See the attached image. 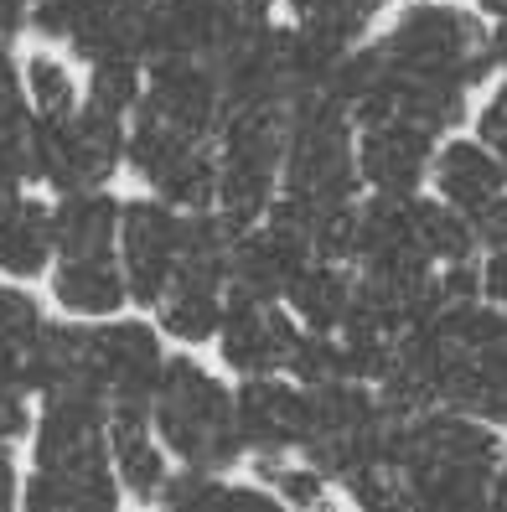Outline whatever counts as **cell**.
<instances>
[{
	"instance_id": "cell-1",
	"label": "cell",
	"mask_w": 507,
	"mask_h": 512,
	"mask_svg": "<svg viewBox=\"0 0 507 512\" xmlns=\"http://www.w3.org/2000/svg\"><path fill=\"white\" fill-rule=\"evenodd\" d=\"M492 68L497 57L482 26L456 6L420 0L394 21L389 37L373 42V83L357 104L352 125L409 119V125H425L430 135H440L461 119L466 94Z\"/></svg>"
},
{
	"instance_id": "cell-2",
	"label": "cell",
	"mask_w": 507,
	"mask_h": 512,
	"mask_svg": "<svg viewBox=\"0 0 507 512\" xmlns=\"http://www.w3.org/2000/svg\"><path fill=\"white\" fill-rule=\"evenodd\" d=\"M497 435L461 409H414L394 435V487L399 507H482L492 502Z\"/></svg>"
},
{
	"instance_id": "cell-3",
	"label": "cell",
	"mask_w": 507,
	"mask_h": 512,
	"mask_svg": "<svg viewBox=\"0 0 507 512\" xmlns=\"http://www.w3.org/2000/svg\"><path fill=\"white\" fill-rule=\"evenodd\" d=\"M114 502H119V471L109 456V409L94 399H42L37 471L32 487H26V507L73 512Z\"/></svg>"
},
{
	"instance_id": "cell-4",
	"label": "cell",
	"mask_w": 507,
	"mask_h": 512,
	"mask_svg": "<svg viewBox=\"0 0 507 512\" xmlns=\"http://www.w3.org/2000/svg\"><path fill=\"white\" fill-rule=\"evenodd\" d=\"M151 425H156L161 445L182 466L228 471L238 456H244L233 394L202 363H192V357H171L166 363L156 404H151Z\"/></svg>"
},
{
	"instance_id": "cell-5",
	"label": "cell",
	"mask_w": 507,
	"mask_h": 512,
	"mask_svg": "<svg viewBox=\"0 0 507 512\" xmlns=\"http://www.w3.org/2000/svg\"><path fill=\"white\" fill-rule=\"evenodd\" d=\"M285 171V114L275 109H238L218 130V207L238 223H264L280 197Z\"/></svg>"
},
{
	"instance_id": "cell-6",
	"label": "cell",
	"mask_w": 507,
	"mask_h": 512,
	"mask_svg": "<svg viewBox=\"0 0 507 512\" xmlns=\"http://www.w3.org/2000/svg\"><path fill=\"white\" fill-rule=\"evenodd\" d=\"M37 140V182L52 192H83L104 187L114 166L125 161V114H109L99 104H78L73 114H37L32 125Z\"/></svg>"
},
{
	"instance_id": "cell-7",
	"label": "cell",
	"mask_w": 507,
	"mask_h": 512,
	"mask_svg": "<svg viewBox=\"0 0 507 512\" xmlns=\"http://www.w3.org/2000/svg\"><path fill=\"white\" fill-rule=\"evenodd\" d=\"M130 166L156 187V197L176 202V207H207L218 202V150L207 135H192L171 119L135 109V125L125 140Z\"/></svg>"
},
{
	"instance_id": "cell-8",
	"label": "cell",
	"mask_w": 507,
	"mask_h": 512,
	"mask_svg": "<svg viewBox=\"0 0 507 512\" xmlns=\"http://www.w3.org/2000/svg\"><path fill=\"white\" fill-rule=\"evenodd\" d=\"M88 352H94V378L104 388L109 414H151L166 373V352L151 326L140 321L88 326Z\"/></svg>"
},
{
	"instance_id": "cell-9",
	"label": "cell",
	"mask_w": 507,
	"mask_h": 512,
	"mask_svg": "<svg viewBox=\"0 0 507 512\" xmlns=\"http://www.w3.org/2000/svg\"><path fill=\"white\" fill-rule=\"evenodd\" d=\"M187 244V218L176 213V202H130L119 213V264H125V285L140 306H161L176 264Z\"/></svg>"
},
{
	"instance_id": "cell-10",
	"label": "cell",
	"mask_w": 507,
	"mask_h": 512,
	"mask_svg": "<svg viewBox=\"0 0 507 512\" xmlns=\"http://www.w3.org/2000/svg\"><path fill=\"white\" fill-rule=\"evenodd\" d=\"M301 337V326L290 321L285 300H249V295H228V311L218 326L223 342V363L233 373H280L290 363V347Z\"/></svg>"
},
{
	"instance_id": "cell-11",
	"label": "cell",
	"mask_w": 507,
	"mask_h": 512,
	"mask_svg": "<svg viewBox=\"0 0 507 512\" xmlns=\"http://www.w3.org/2000/svg\"><path fill=\"white\" fill-rule=\"evenodd\" d=\"M233 414H238V435L244 450L254 456H290L301 450L306 435V383H285L275 373H249L244 388L233 394Z\"/></svg>"
},
{
	"instance_id": "cell-12",
	"label": "cell",
	"mask_w": 507,
	"mask_h": 512,
	"mask_svg": "<svg viewBox=\"0 0 507 512\" xmlns=\"http://www.w3.org/2000/svg\"><path fill=\"white\" fill-rule=\"evenodd\" d=\"M363 140H357V171L373 192H394L409 197L425 182V171L435 161V135L425 125H409V119H368Z\"/></svg>"
},
{
	"instance_id": "cell-13",
	"label": "cell",
	"mask_w": 507,
	"mask_h": 512,
	"mask_svg": "<svg viewBox=\"0 0 507 512\" xmlns=\"http://www.w3.org/2000/svg\"><path fill=\"white\" fill-rule=\"evenodd\" d=\"M316 254L301 244L295 233L264 223V228H244L233 249V275H228V295H249V300H285L290 285L301 280V269Z\"/></svg>"
},
{
	"instance_id": "cell-14",
	"label": "cell",
	"mask_w": 507,
	"mask_h": 512,
	"mask_svg": "<svg viewBox=\"0 0 507 512\" xmlns=\"http://www.w3.org/2000/svg\"><path fill=\"white\" fill-rule=\"evenodd\" d=\"M73 52L88 63L104 57H151V0H88L73 26Z\"/></svg>"
},
{
	"instance_id": "cell-15",
	"label": "cell",
	"mask_w": 507,
	"mask_h": 512,
	"mask_svg": "<svg viewBox=\"0 0 507 512\" xmlns=\"http://www.w3.org/2000/svg\"><path fill=\"white\" fill-rule=\"evenodd\" d=\"M119 207L104 187H83V192H63L52 213V233H57V259H114L119 254Z\"/></svg>"
},
{
	"instance_id": "cell-16",
	"label": "cell",
	"mask_w": 507,
	"mask_h": 512,
	"mask_svg": "<svg viewBox=\"0 0 507 512\" xmlns=\"http://www.w3.org/2000/svg\"><path fill=\"white\" fill-rule=\"evenodd\" d=\"M435 182H440V197L461 207V213H476L487 207L492 197H502L507 187V166L497 161L492 145H476V140H451L435 156Z\"/></svg>"
},
{
	"instance_id": "cell-17",
	"label": "cell",
	"mask_w": 507,
	"mask_h": 512,
	"mask_svg": "<svg viewBox=\"0 0 507 512\" xmlns=\"http://www.w3.org/2000/svg\"><path fill=\"white\" fill-rule=\"evenodd\" d=\"M109 456L119 471V487L161 502V487L171 471H166V450L156 440L151 414H109Z\"/></svg>"
},
{
	"instance_id": "cell-18",
	"label": "cell",
	"mask_w": 507,
	"mask_h": 512,
	"mask_svg": "<svg viewBox=\"0 0 507 512\" xmlns=\"http://www.w3.org/2000/svg\"><path fill=\"white\" fill-rule=\"evenodd\" d=\"M352 290H357V269H347L342 259H311L301 269V280L290 285L285 306L311 331H342L352 311Z\"/></svg>"
},
{
	"instance_id": "cell-19",
	"label": "cell",
	"mask_w": 507,
	"mask_h": 512,
	"mask_svg": "<svg viewBox=\"0 0 507 512\" xmlns=\"http://www.w3.org/2000/svg\"><path fill=\"white\" fill-rule=\"evenodd\" d=\"M57 306H68L73 316H109L125 306V264L114 259H57Z\"/></svg>"
},
{
	"instance_id": "cell-20",
	"label": "cell",
	"mask_w": 507,
	"mask_h": 512,
	"mask_svg": "<svg viewBox=\"0 0 507 512\" xmlns=\"http://www.w3.org/2000/svg\"><path fill=\"white\" fill-rule=\"evenodd\" d=\"M57 249V233H52V213L42 202H6L0 207V269L11 275H42V264Z\"/></svg>"
},
{
	"instance_id": "cell-21",
	"label": "cell",
	"mask_w": 507,
	"mask_h": 512,
	"mask_svg": "<svg viewBox=\"0 0 507 512\" xmlns=\"http://www.w3.org/2000/svg\"><path fill=\"white\" fill-rule=\"evenodd\" d=\"M223 311H228V285H202V280H176L161 300V321L182 342L218 337Z\"/></svg>"
},
{
	"instance_id": "cell-22",
	"label": "cell",
	"mask_w": 507,
	"mask_h": 512,
	"mask_svg": "<svg viewBox=\"0 0 507 512\" xmlns=\"http://www.w3.org/2000/svg\"><path fill=\"white\" fill-rule=\"evenodd\" d=\"M47 331L42 311L32 295L21 290H0V383H21L26 388V363H32V347ZM32 394V388H26Z\"/></svg>"
},
{
	"instance_id": "cell-23",
	"label": "cell",
	"mask_w": 507,
	"mask_h": 512,
	"mask_svg": "<svg viewBox=\"0 0 507 512\" xmlns=\"http://www.w3.org/2000/svg\"><path fill=\"white\" fill-rule=\"evenodd\" d=\"M414 233H420V249L435 259V264H456V259H471L476 249V228H471V213L451 202H425L414 197Z\"/></svg>"
},
{
	"instance_id": "cell-24",
	"label": "cell",
	"mask_w": 507,
	"mask_h": 512,
	"mask_svg": "<svg viewBox=\"0 0 507 512\" xmlns=\"http://www.w3.org/2000/svg\"><path fill=\"white\" fill-rule=\"evenodd\" d=\"M290 6H295V26L352 47V42H363L368 21L389 6V0H290Z\"/></svg>"
},
{
	"instance_id": "cell-25",
	"label": "cell",
	"mask_w": 507,
	"mask_h": 512,
	"mask_svg": "<svg viewBox=\"0 0 507 512\" xmlns=\"http://www.w3.org/2000/svg\"><path fill=\"white\" fill-rule=\"evenodd\" d=\"M285 368H290V378H295V383H306V388H316V383H337V378H352L342 337H337V331H311V326H301V337H295L290 363H285Z\"/></svg>"
},
{
	"instance_id": "cell-26",
	"label": "cell",
	"mask_w": 507,
	"mask_h": 512,
	"mask_svg": "<svg viewBox=\"0 0 507 512\" xmlns=\"http://www.w3.org/2000/svg\"><path fill=\"white\" fill-rule=\"evenodd\" d=\"M145 63L135 57H104V63H88V104H99L109 114H135L140 94H145Z\"/></svg>"
},
{
	"instance_id": "cell-27",
	"label": "cell",
	"mask_w": 507,
	"mask_h": 512,
	"mask_svg": "<svg viewBox=\"0 0 507 512\" xmlns=\"http://www.w3.org/2000/svg\"><path fill=\"white\" fill-rule=\"evenodd\" d=\"M26 99L37 114H73L78 109V83L57 57H32L26 63Z\"/></svg>"
},
{
	"instance_id": "cell-28",
	"label": "cell",
	"mask_w": 507,
	"mask_h": 512,
	"mask_svg": "<svg viewBox=\"0 0 507 512\" xmlns=\"http://www.w3.org/2000/svg\"><path fill=\"white\" fill-rule=\"evenodd\" d=\"M264 481L290 507H316L326 497V476L316 466H285V456H264Z\"/></svg>"
},
{
	"instance_id": "cell-29",
	"label": "cell",
	"mask_w": 507,
	"mask_h": 512,
	"mask_svg": "<svg viewBox=\"0 0 507 512\" xmlns=\"http://www.w3.org/2000/svg\"><path fill=\"white\" fill-rule=\"evenodd\" d=\"M32 125V109H26V94H21V73L6 52V37H0V140L16 135Z\"/></svg>"
},
{
	"instance_id": "cell-30",
	"label": "cell",
	"mask_w": 507,
	"mask_h": 512,
	"mask_svg": "<svg viewBox=\"0 0 507 512\" xmlns=\"http://www.w3.org/2000/svg\"><path fill=\"white\" fill-rule=\"evenodd\" d=\"M83 6H88V0H37V6H32V26H37L42 37L68 42L78 16H83Z\"/></svg>"
},
{
	"instance_id": "cell-31",
	"label": "cell",
	"mask_w": 507,
	"mask_h": 512,
	"mask_svg": "<svg viewBox=\"0 0 507 512\" xmlns=\"http://www.w3.org/2000/svg\"><path fill=\"white\" fill-rule=\"evenodd\" d=\"M471 228H476V244L507 249V192L492 197L487 207H476V213H471Z\"/></svg>"
},
{
	"instance_id": "cell-32",
	"label": "cell",
	"mask_w": 507,
	"mask_h": 512,
	"mask_svg": "<svg viewBox=\"0 0 507 512\" xmlns=\"http://www.w3.org/2000/svg\"><path fill=\"white\" fill-rule=\"evenodd\" d=\"M482 140L497 150V161L507 166V88H497V99L482 109Z\"/></svg>"
},
{
	"instance_id": "cell-33",
	"label": "cell",
	"mask_w": 507,
	"mask_h": 512,
	"mask_svg": "<svg viewBox=\"0 0 507 512\" xmlns=\"http://www.w3.org/2000/svg\"><path fill=\"white\" fill-rule=\"evenodd\" d=\"M482 290L507 311V249H497V254L487 259V269H482Z\"/></svg>"
},
{
	"instance_id": "cell-34",
	"label": "cell",
	"mask_w": 507,
	"mask_h": 512,
	"mask_svg": "<svg viewBox=\"0 0 507 512\" xmlns=\"http://www.w3.org/2000/svg\"><path fill=\"white\" fill-rule=\"evenodd\" d=\"M37 0H0V37H16L26 21H32Z\"/></svg>"
},
{
	"instance_id": "cell-35",
	"label": "cell",
	"mask_w": 507,
	"mask_h": 512,
	"mask_svg": "<svg viewBox=\"0 0 507 512\" xmlns=\"http://www.w3.org/2000/svg\"><path fill=\"white\" fill-rule=\"evenodd\" d=\"M11 502H16V466H11L6 440H0V507H11Z\"/></svg>"
},
{
	"instance_id": "cell-36",
	"label": "cell",
	"mask_w": 507,
	"mask_h": 512,
	"mask_svg": "<svg viewBox=\"0 0 507 512\" xmlns=\"http://www.w3.org/2000/svg\"><path fill=\"white\" fill-rule=\"evenodd\" d=\"M492 57L507 68V16H497V32H492Z\"/></svg>"
},
{
	"instance_id": "cell-37",
	"label": "cell",
	"mask_w": 507,
	"mask_h": 512,
	"mask_svg": "<svg viewBox=\"0 0 507 512\" xmlns=\"http://www.w3.org/2000/svg\"><path fill=\"white\" fill-rule=\"evenodd\" d=\"M233 6L244 11V16H254V21H264V16H270V6H275V0H233Z\"/></svg>"
},
{
	"instance_id": "cell-38",
	"label": "cell",
	"mask_w": 507,
	"mask_h": 512,
	"mask_svg": "<svg viewBox=\"0 0 507 512\" xmlns=\"http://www.w3.org/2000/svg\"><path fill=\"white\" fill-rule=\"evenodd\" d=\"M492 502H502V507H507V456L497 461V476H492Z\"/></svg>"
},
{
	"instance_id": "cell-39",
	"label": "cell",
	"mask_w": 507,
	"mask_h": 512,
	"mask_svg": "<svg viewBox=\"0 0 507 512\" xmlns=\"http://www.w3.org/2000/svg\"><path fill=\"white\" fill-rule=\"evenodd\" d=\"M482 6H487L492 16H507V0H482Z\"/></svg>"
}]
</instances>
